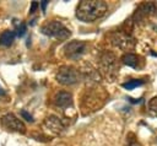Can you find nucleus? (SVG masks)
Instances as JSON below:
<instances>
[{
    "label": "nucleus",
    "mask_w": 157,
    "mask_h": 146,
    "mask_svg": "<svg viewBox=\"0 0 157 146\" xmlns=\"http://www.w3.org/2000/svg\"><path fill=\"white\" fill-rule=\"evenodd\" d=\"M107 12V4L99 0H83L77 5L76 17L82 22H94Z\"/></svg>",
    "instance_id": "nucleus-1"
},
{
    "label": "nucleus",
    "mask_w": 157,
    "mask_h": 146,
    "mask_svg": "<svg viewBox=\"0 0 157 146\" xmlns=\"http://www.w3.org/2000/svg\"><path fill=\"white\" fill-rule=\"evenodd\" d=\"M98 64L101 72L109 80L114 81L119 72V63L112 52H102L98 55Z\"/></svg>",
    "instance_id": "nucleus-2"
},
{
    "label": "nucleus",
    "mask_w": 157,
    "mask_h": 146,
    "mask_svg": "<svg viewBox=\"0 0 157 146\" xmlns=\"http://www.w3.org/2000/svg\"><path fill=\"white\" fill-rule=\"evenodd\" d=\"M42 33L48 36V37H54L56 39H60V40H64V39H67L71 34L70 29H67L61 22L59 21H50V22H47L45 25L42 26L40 28Z\"/></svg>",
    "instance_id": "nucleus-3"
},
{
    "label": "nucleus",
    "mask_w": 157,
    "mask_h": 146,
    "mask_svg": "<svg viewBox=\"0 0 157 146\" xmlns=\"http://www.w3.org/2000/svg\"><path fill=\"white\" fill-rule=\"evenodd\" d=\"M56 81L61 85H74L80 81L81 72L72 66H63L56 72Z\"/></svg>",
    "instance_id": "nucleus-4"
},
{
    "label": "nucleus",
    "mask_w": 157,
    "mask_h": 146,
    "mask_svg": "<svg viewBox=\"0 0 157 146\" xmlns=\"http://www.w3.org/2000/svg\"><path fill=\"white\" fill-rule=\"evenodd\" d=\"M103 88H101L99 91H97V88H90L86 91V94L82 98V103H83V108L85 109H91V110H96L97 108H99L103 102H104V97H101L99 93H102Z\"/></svg>",
    "instance_id": "nucleus-5"
},
{
    "label": "nucleus",
    "mask_w": 157,
    "mask_h": 146,
    "mask_svg": "<svg viewBox=\"0 0 157 146\" xmlns=\"http://www.w3.org/2000/svg\"><path fill=\"white\" fill-rule=\"evenodd\" d=\"M110 40H112L113 45H115L123 50H129V49L134 48V45H135L134 37H131L129 33L123 32V31L113 32L110 34Z\"/></svg>",
    "instance_id": "nucleus-6"
},
{
    "label": "nucleus",
    "mask_w": 157,
    "mask_h": 146,
    "mask_svg": "<svg viewBox=\"0 0 157 146\" xmlns=\"http://www.w3.org/2000/svg\"><path fill=\"white\" fill-rule=\"evenodd\" d=\"M87 49V44L82 40H72L69 42L65 47H64V53L66 55V58L71 59V60H78Z\"/></svg>",
    "instance_id": "nucleus-7"
},
{
    "label": "nucleus",
    "mask_w": 157,
    "mask_h": 146,
    "mask_svg": "<svg viewBox=\"0 0 157 146\" xmlns=\"http://www.w3.org/2000/svg\"><path fill=\"white\" fill-rule=\"evenodd\" d=\"M0 123H1V126L4 129L9 130V131H17V133H21V134L26 133L25 124L18 118H16L12 113H7V114L2 115L0 118Z\"/></svg>",
    "instance_id": "nucleus-8"
},
{
    "label": "nucleus",
    "mask_w": 157,
    "mask_h": 146,
    "mask_svg": "<svg viewBox=\"0 0 157 146\" xmlns=\"http://www.w3.org/2000/svg\"><path fill=\"white\" fill-rule=\"evenodd\" d=\"M157 15V4L153 1L144 2L141 4L137 10L134 13V20L135 22H141L148 16H156Z\"/></svg>",
    "instance_id": "nucleus-9"
},
{
    "label": "nucleus",
    "mask_w": 157,
    "mask_h": 146,
    "mask_svg": "<svg viewBox=\"0 0 157 146\" xmlns=\"http://www.w3.org/2000/svg\"><path fill=\"white\" fill-rule=\"evenodd\" d=\"M53 102L58 108L65 109V108H67V107H70L72 104V96H71L70 92L60 91V92L55 93V96L53 98Z\"/></svg>",
    "instance_id": "nucleus-10"
},
{
    "label": "nucleus",
    "mask_w": 157,
    "mask_h": 146,
    "mask_svg": "<svg viewBox=\"0 0 157 146\" xmlns=\"http://www.w3.org/2000/svg\"><path fill=\"white\" fill-rule=\"evenodd\" d=\"M44 125L48 129H50L53 133H55V134H59V133H61V131L65 130L64 123L56 115H49V117H47L44 119Z\"/></svg>",
    "instance_id": "nucleus-11"
},
{
    "label": "nucleus",
    "mask_w": 157,
    "mask_h": 146,
    "mask_svg": "<svg viewBox=\"0 0 157 146\" xmlns=\"http://www.w3.org/2000/svg\"><path fill=\"white\" fill-rule=\"evenodd\" d=\"M121 61H123L125 65H128V66H130V67H135V69H136V67H139L140 58H139L136 54L126 53V54H124V55H123Z\"/></svg>",
    "instance_id": "nucleus-12"
},
{
    "label": "nucleus",
    "mask_w": 157,
    "mask_h": 146,
    "mask_svg": "<svg viewBox=\"0 0 157 146\" xmlns=\"http://www.w3.org/2000/svg\"><path fill=\"white\" fill-rule=\"evenodd\" d=\"M15 37H16V33L13 31H5L0 36V44L4 47H9L13 43Z\"/></svg>",
    "instance_id": "nucleus-13"
},
{
    "label": "nucleus",
    "mask_w": 157,
    "mask_h": 146,
    "mask_svg": "<svg viewBox=\"0 0 157 146\" xmlns=\"http://www.w3.org/2000/svg\"><path fill=\"white\" fill-rule=\"evenodd\" d=\"M13 25H15V27H16V36H18V37H22L25 33H26V31H27V26H26V23H23V22H16V20H13Z\"/></svg>",
    "instance_id": "nucleus-14"
},
{
    "label": "nucleus",
    "mask_w": 157,
    "mask_h": 146,
    "mask_svg": "<svg viewBox=\"0 0 157 146\" xmlns=\"http://www.w3.org/2000/svg\"><path fill=\"white\" fill-rule=\"evenodd\" d=\"M142 83H144V80H130V81L124 82L121 86L125 90H132V88H135V87H137V86H140Z\"/></svg>",
    "instance_id": "nucleus-15"
},
{
    "label": "nucleus",
    "mask_w": 157,
    "mask_h": 146,
    "mask_svg": "<svg viewBox=\"0 0 157 146\" xmlns=\"http://www.w3.org/2000/svg\"><path fill=\"white\" fill-rule=\"evenodd\" d=\"M148 109H150L153 114L157 115V96L150 99V102H148Z\"/></svg>",
    "instance_id": "nucleus-16"
},
{
    "label": "nucleus",
    "mask_w": 157,
    "mask_h": 146,
    "mask_svg": "<svg viewBox=\"0 0 157 146\" xmlns=\"http://www.w3.org/2000/svg\"><path fill=\"white\" fill-rule=\"evenodd\" d=\"M20 114H21V117H22L23 119H26V120H27V121H29V123H33V121H34L33 117H32L27 110H25V109H23V110H21V112H20Z\"/></svg>",
    "instance_id": "nucleus-17"
},
{
    "label": "nucleus",
    "mask_w": 157,
    "mask_h": 146,
    "mask_svg": "<svg viewBox=\"0 0 157 146\" xmlns=\"http://www.w3.org/2000/svg\"><path fill=\"white\" fill-rule=\"evenodd\" d=\"M37 7H39V2H38V1H33V2L31 4V7H29V13H33Z\"/></svg>",
    "instance_id": "nucleus-18"
},
{
    "label": "nucleus",
    "mask_w": 157,
    "mask_h": 146,
    "mask_svg": "<svg viewBox=\"0 0 157 146\" xmlns=\"http://www.w3.org/2000/svg\"><path fill=\"white\" fill-rule=\"evenodd\" d=\"M47 4H48V1H47V0H43V1L40 2V7H42V11H43V12H45V7H47Z\"/></svg>",
    "instance_id": "nucleus-19"
},
{
    "label": "nucleus",
    "mask_w": 157,
    "mask_h": 146,
    "mask_svg": "<svg viewBox=\"0 0 157 146\" xmlns=\"http://www.w3.org/2000/svg\"><path fill=\"white\" fill-rule=\"evenodd\" d=\"M0 94H5V92L2 91V88H0Z\"/></svg>",
    "instance_id": "nucleus-20"
}]
</instances>
